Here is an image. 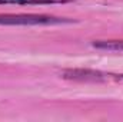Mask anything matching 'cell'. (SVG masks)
Returning <instances> with one entry per match:
<instances>
[{
  "instance_id": "cell-3",
  "label": "cell",
  "mask_w": 123,
  "mask_h": 122,
  "mask_svg": "<svg viewBox=\"0 0 123 122\" xmlns=\"http://www.w3.org/2000/svg\"><path fill=\"white\" fill-rule=\"evenodd\" d=\"M92 45L102 50H123V40H94Z\"/></svg>"
},
{
  "instance_id": "cell-1",
  "label": "cell",
  "mask_w": 123,
  "mask_h": 122,
  "mask_svg": "<svg viewBox=\"0 0 123 122\" xmlns=\"http://www.w3.org/2000/svg\"><path fill=\"white\" fill-rule=\"evenodd\" d=\"M72 20L49 14H0V25L4 26H37V25H62Z\"/></svg>"
},
{
  "instance_id": "cell-2",
  "label": "cell",
  "mask_w": 123,
  "mask_h": 122,
  "mask_svg": "<svg viewBox=\"0 0 123 122\" xmlns=\"http://www.w3.org/2000/svg\"><path fill=\"white\" fill-rule=\"evenodd\" d=\"M62 78L67 81H76V82H122L123 73H110V72H102L94 69H66L62 72Z\"/></svg>"
},
{
  "instance_id": "cell-4",
  "label": "cell",
  "mask_w": 123,
  "mask_h": 122,
  "mask_svg": "<svg viewBox=\"0 0 123 122\" xmlns=\"http://www.w3.org/2000/svg\"><path fill=\"white\" fill-rule=\"evenodd\" d=\"M69 0H0V4H56L67 3Z\"/></svg>"
}]
</instances>
